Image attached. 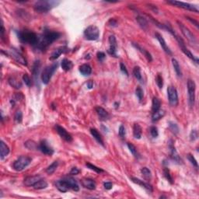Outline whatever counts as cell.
Segmentation results:
<instances>
[{
  "label": "cell",
  "mask_w": 199,
  "mask_h": 199,
  "mask_svg": "<svg viewBox=\"0 0 199 199\" xmlns=\"http://www.w3.org/2000/svg\"><path fill=\"white\" fill-rule=\"evenodd\" d=\"M61 34L57 31H50L48 29H44L41 35L38 36V40L37 44L34 45L35 48L38 51H45L48 46H50L54 41L59 38Z\"/></svg>",
  "instance_id": "1"
},
{
  "label": "cell",
  "mask_w": 199,
  "mask_h": 199,
  "mask_svg": "<svg viewBox=\"0 0 199 199\" xmlns=\"http://www.w3.org/2000/svg\"><path fill=\"white\" fill-rule=\"evenodd\" d=\"M18 38L20 41L24 44H28L34 46L38 40V36L33 31L29 30H24L18 32Z\"/></svg>",
  "instance_id": "2"
},
{
  "label": "cell",
  "mask_w": 199,
  "mask_h": 199,
  "mask_svg": "<svg viewBox=\"0 0 199 199\" xmlns=\"http://www.w3.org/2000/svg\"><path fill=\"white\" fill-rule=\"evenodd\" d=\"M58 3L59 2H55V1H44V0L38 1L34 4V9L38 13H47Z\"/></svg>",
  "instance_id": "3"
},
{
  "label": "cell",
  "mask_w": 199,
  "mask_h": 199,
  "mask_svg": "<svg viewBox=\"0 0 199 199\" xmlns=\"http://www.w3.org/2000/svg\"><path fill=\"white\" fill-rule=\"evenodd\" d=\"M58 62H54L51 65H49L47 66L45 69H44L43 72L41 73V81L44 84H48V83L50 82L51 76L54 74V73L55 72V70L58 68Z\"/></svg>",
  "instance_id": "4"
},
{
  "label": "cell",
  "mask_w": 199,
  "mask_h": 199,
  "mask_svg": "<svg viewBox=\"0 0 199 199\" xmlns=\"http://www.w3.org/2000/svg\"><path fill=\"white\" fill-rule=\"evenodd\" d=\"M31 163V158L27 156H21L13 163V169L16 171L24 170Z\"/></svg>",
  "instance_id": "5"
},
{
  "label": "cell",
  "mask_w": 199,
  "mask_h": 199,
  "mask_svg": "<svg viewBox=\"0 0 199 199\" xmlns=\"http://www.w3.org/2000/svg\"><path fill=\"white\" fill-rule=\"evenodd\" d=\"M100 36V31L98 27L94 25L88 27L84 31V37L88 41H96Z\"/></svg>",
  "instance_id": "6"
},
{
  "label": "cell",
  "mask_w": 199,
  "mask_h": 199,
  "mask_svg": "<svg viewBox=\"0 0 199 199\" xmlns=\"http://www.w3.org/2000/svg\"><path fill=\"white\" fill-rule=\"evenodd\" d=\"M167 95H168V99L170 104L172 107H176L178 105V91L176 90L175 87L170 86L167 89Z\"/></svg>",
  "instance_id": "7"
},
{
  "label": "cell",
  "mask_w": 199,
  "mask_h": 199,
  "mask_svg": "<svg viewBox=\"0 0 199 199\" xmlns=\"http://www.w3.org/2000/svg\"><path fill=\"white\" fill-rule=\"evenodd\" d=\"M195 83L193 80H188V91L189 104L191 107H194V101H195Z\"/></svg>",
  "instance_id": "8"
},
{
  "label": "cell",
  "mask_w": 199,
  "mask_h": 199,
  "mask_svg": "<svg viewBox=\"0 0 199 199\" xmlns=\"http://www.w3.org/2000/svg\"><path fill=\"white\" fill-rule=\"evenodd\" d=\"M178 25H179V27L180 29H181V32H182L184 36L187 38V40L190 43L193 44L197 43V40H196L195 37H194V35L192 34L191 31L188 27H185V26L182 23H181V22L178 21Z\"/></svg>",
  "instance_id": "9"
},
{
  "label": "cell",
  "mask_w": 199,
  "mask_h": 199,
  "mask_svg": "<svg viewBox=\"0 0 199 199\" xmlns=\"http://www.w3.org/2000/svg\"><path fill=\"white\" fill-rule=\"evenodd\" d=\"M167 2L169 4H172V5H176L178 7L182 8V9L193 11V12H195V13H198V8H197V6L195 5H193V4L179 2V1H167Z\"/></svg>",
  "instance_id": "10"
},
{
  "label": "cell",
  "mask_w": 199,
  "mask_h": 199,
  "mask_svg": "<svg viewBox=\"0 0 199 199\" xmlns=\"http://www.w3.org/2000/svg\"><path fill=\"white\" fill-rule=\"evenodd\" d=\"M175 38L177 39V41H178V44H179V46L181 47L182 51H183V52L184 53V54H186L187 56L189 58H191V59L193 62H194L195 63H197V64L198 63V58H195V57L193 55V54H192V53L190 51H189L188 49L187 48L186 46H185L184 42V41L182 40V38H181L180 37H178V35H176Z\"/></svg>",
  "instance_id": "11"
},
{
  "label": "cell",
  "mask_w": 199,
  "mask_h": 199,
  "mask_svg": "<svg viewBox=\"0 0 199 199\" xmlns=\"http://www.w3.org/2000/svg\"><path fill=\"white\" fill-rule=\"evenodd\" d=\"M9 55H10L15 61L18 62V63L21 64V65H27V61L25 58V57L15 48H11L9 51Z\"/></svg>",
  "instance_id": "12"
},
{
  "label": "cell",
  "mask_w": 199,
  "mask_h": 199,
  "mask_svg": "<svg viewBox=\"0 0 199 199\" xmlns=\"http://www.w3.org/2000/svg\"><path fill=\"white\" fill-rule=\"evenodd\" d=\"M39 150L41 151L44 154L47 155V156H51L54 153V149L52 147L49 145L46 140H42L39 144Z\"/></svg>",
  "instance_id": "13"
},
{
  "label": "cell",
  "mask_w": 199,
  "mask_h": 199,
  "mask_svg": "<svg viewBox=\"0 0 199 199\" xmlns=\"http://www.w3.org/2000/svg\"><path fill=\"white\" fill-rule=\"evenodd\" d=\"M55 129H56V131L58 133V135H59L61 136V138L63 139L65 141L68 142H71L73 141V137H72V135L64 129L63 127L56 125H55Z\"/></svg>",
  "instance_id": "14"
},
{
  "label": "cell",
  "mask_w": 199,
  "mask_h": 199,
  "mask_svg": "<svg viewBox=\"0 0 199 199\" xmlns=\"http://www.w3.org/2000/svg\"><path fill=\"white\" fill-rule=\"evenodd\" d=\"M109 43H110V48L107 51L108 53L112 56L118 57V55H117V47H118L117 40H116V38L114 35L109 37Z\"/></svg>",
  "instance_id": "15"
},
{
  "label": "cell",
  "mask_w": 199,
  "mask_h": 199,
  "mask_svg": "<svg viewBox=\"0 0 199 199\" xmlns=\"http://www.w3.org/2000/svg\"><path fill=\"white\" fill-rule=\"evenodd\" d=\"M155 36H156V39H157L158 41H159V44H160V46H161L162 48L163 49V51L167 53V54H172V52H171L170 49L169 48V47L167 46V43L165 41L164 38H163V36H162L160 34H159V33H156V34H155Z\"/></svg>",
  "instance_id": "16"
},
{
  "label": "cell",
  "mask_w": 199,
  "mask_h": 199,
  "mask_svg": "<svg viewBox=\"0 0 199 199\" xmlns=\"http://www.w3.org/2000/svg\"><path fill=\"white\" fill-rule=\"evenodd\" d=\"M41 179V176L40 175L31 176V177H27V178H26L25 179H24V183L27 187L34 186L38 181H39Z\"/></svg>",
  "instance_id": "17"
},
{
  "label": "cell",
  "mask_w": 199,
  "mask_h": 199,
  "mask_svg": "<svg viewBox=\"0 0 199 199\" xmlns=\"http://www.w3.org/2000/svg\"><path fill=\"white\" fill-rule=\"evenodd\" d=\"M63 180L65 181V184H67L68 188L69 189H72V190L75 191H78L80 190V187H79L78 183H77V181L75 179L72 178H66Z\"/></svg>",
  "instance_id": "18"
},
{
  "label": "cell",
  "mask_w": 199,
  "mask_h": 199,
  "mask_svg": "<svg viewBox=\"0 0 199 199\" xmlns=\"http://www.w3.org/2000/svg\"><path fill=\"white\" fill-rule=\"evenodd\" d=\"M82 184L84 188L89 190H95L96 187V184L94 180L90 179V178H84L82 180Z\"/></svg>",
  "instance_id": "19"
},
{
  "label": "cell",
  "mask_w": 199,
  "mask_h": 199,
  "mask_svg": "<svg viewBox=\"0 0 199 199\" xmlns=\"http://www.w3.org/2000/svg\"><path fill=\"white\" fill-rule=\"evenodd\" d=\"M170 157H171V159H172L174 161H175L176 163H182V159H181V158L180 157L179 154L178 153V152L176 150L175 147H174V145H173L172 143H170Z\"/></svg>",
  "instance_id": "20"
},
{
  "label": "cell",
  "mask_w": 199,
  "mask_h": 199,
  "mask_svg": "<svg viewBox=\"0 0 199 199\" xmlns=\"http://www.w3.org/2000/svg\"><path fill=\"white\" fill-rule=\"evenodd\" d=\"M131 180L132 181V182H134L135 184H137L140 185V186H142V188H144L145 189V190H147L149 192H152V185L149 184L148 183H145V182H144L143 181H141V180L138 179V178H131Z\"/></svg>",
  "instance_id": "21"
},
{
  "label": "cell",
  "mask_w": 199,
  "mask_h": 199,
  "mask_svg": "<svg viewBox=\"0 0 199 199\" xmlns=\"http://www.w3.org/2000/svg\"><path fill=\"white\" fill-rule=\"evenodd\" d=\"M68 51V48L66 47H60L58 48L55 49L51 54V57H50V60H55L58 58L63 53Z\"/></svg>",
  "instance_id": "22"
},
{
  "label": "cell",
  "mask_w": 199,
  "mask_h": 199,
  "mask_svg": "<svg viewBox=\"0 0 199 199\" xmlns=\"http://www.w3.org/2000/svg\"><path fill=\"white\" fill-rule=\"evenodd\" d=\"M132 45L134 46V47H135L137 50H139V51L140 52L142 53V54H144V56H145V58H147V60H148V62H152V55H151L150 53L148 52L147 50H145V49H144L143 47H142L141 46H140L139 44H138L133 43V44H132Z\"/></svg>",
  "instance_id": "23"
},
{
  "label": "cell",
  "mask_w": 199,
  "mask_h": 199,
  "mask_svg": "<svg viewBox=\"0 0 199 199\" xmlns=\"http://www.w3.org/2000/svg\"><path fill=\"white\" fill-rule=\"evenodd\" d=\"M9 153V146L3 141H1V144H0V157H1V159H3L5 156H7Z\"/></svg>",
  "instance_id": "24"
},
{
  "label": "cell",
  "mask_w": 199,
  "mask_h": 199,
  "mask_svg": "<svg viewBox=\"0 0 199 199\" xmlns=\"http://www.w3.org/2000/svg\"><path fill=\"white\" fill-rule=\"evenodd\" d=\"M9 85L11 86H13L15 89H20L22 87V83L20 81V80H18L17 78L14 77V76H10L8 80Z\"/></svg>",
  "instance_id": "25"
},
{
  "label": "cell",
  "mask_w": 199,
  "mask_h": 199,
  "mask_svg": "<svg viewBox=\"0 0 199 199\" xmlns=\"http://www.w3.org/2000/svg\"><path fill=\"white\" fill-rule=\"evenodd\" d=\"M40 68H41V62L39 60H37V61H35L34 65H33V69H32L33 76L34 77L36 82L38 81V75H39V73H40Z\"/></svg>",
  "instance_id": "26"
},
{
  "label": "cell",
  "mask_w": 199,
  "mask_h": 199,
  "mask_svg": "<svg viewBox=\"0 0 199 199\" xmlns=\"http://www.w3.org/2000/svg\"><path fill=\"white\" fill-rule=\"evenodd\" d=\"M96 111L97 113V114L99 115V117L100 118V120H107L109 118V114L107 112V110L103 109V107H96Z\"/></svg>",
  "instance_id": "27"
},
{
  "label": "cell",
  "mask_w": 199,
  "mask_h": 199,
  "mask_svg": "<svg viewBox=\"0 0 199 199\" xmlns=\"http://www.w3.org/2000/svg\"><path fill=\"white\" fill-rule=\"evenodd\" d=\"M55 186H56L57 189H58L59 191L62 192V193H65V192L68 191L69 189L63 179L57 181L56 183H55Z\"/></svg>",
  "instance_id": "28"
},
{
  "label": "cell",
  "mask_w": 199,
  "mask_h": 199,
  "mask_svg": "<svg viewBox=\"0 0 199 199\" xmlns=\"http://www.w3.org/2000/svg\"><path fill=\"white\" fill-rule=\"evenodd\" d=\"M80 72L82 75L85 76H90L92 73V68L88 64H83L80 67Z\"/></svg>",
  "instance_id": "29"
},
{
  "label": "cell",
  "mask_w": 199,
  "mask_h": 199,
  "mask_svg": "<svg viewBox=\"0 0 199 199\" xmlns=\"http://www.w3.org/2000/svg\"><path fill=\"white\" fill-rule=\"evenodd\" d=\"M165 114H166V113H165L164 110H161V109L156 110V111L152 113V121H153V122H156V121H159V120H160L162 118L164 117Z\"/></svg>",
  "instance_id": "30"
},
{
  "label": "cell",
  "mask_w": 199,
  "mask_h": 199,
  "mask_svg": "<svg viewBox=\"0 0 199 199\" xmlns=\"http://www.w3.org/2000/svg\"><path fill=\"white\" fill-rule=\"evenodd\" d=\"M142 128L139 124H135L133 126V135L134 137L137 139H140L142 137Z\"/></svg>",
  "instance_id": "31"
},
{
  "label": "cell",
  "mask_w": 199,
  "mask_h": 199,
  "mask_svg": "<svg viewBox=\"0 0 199 199\" xmlns=\"http://www.w3.org/2000/svg\"><path fill=\"white\" fill-rule=\"evenodd\" d=\"M61 65H62V69L67 72V71H69L72 68H73V62H71L70 60L67 59V58H64V59L62 61Z\"/></svg>",
  "instance_id": "32"
},
{
  "label": "cell",
  "mask_w": 199,
  "mask_h": 199,
  "mask_svg": "<svg viewBox=\"0 0 199 199\" xmlns=\"http://www.w3.org/2000/svg\"><path fill=\"white\" fill-rule=\"evenodd\" d=\"M90 132H91V134H92V135L93 136V138H94L95 139H96V141H97L100 144V145H103V139H102L100 134L99 132H98V131L96 130V129H90Z\"/></svg>",
  "instance_id": "33"
},
{
  "label": "cell",
  "mask_w": 199,
  "mask_h": 199,
  "mask_svg": "<svg viewBox=\"0 0 199 199\" xmlns=\"http://www.w3.org/2000/svg\"><path fill=\"white\" fill-rule=\"evenodd\" d=\"M172 64L173 66H174V71L176 72L178 76L181 77V76H182V71H181V66H180V64L178 60L175 59V58H172Z\"/></svg>",
  "instance_id": "34"
},
{
  "label": "cell",
  "mask_w": 199,
  "mask_h": 199,
  "mask_svg": "<svg viewBox=\"0 0 199 199\" xmlns=\"http://www.w3.org/2000/svg\"><path fill=\"white\" fill-rule=\"evenodd\" d=\"M34 188L35 190H41V189H45L47 187V183L44 180H40L38 181L34 185Z\"/></svg>",
  "instance_id": "35"
},
{
  "label": "cell",
  "mask_w": 199,
  "mask_h": 199,
  "mask_svg": "<svg viewBox=\"0 0 199 199\" xmlns=\"http://www.w3.org/2000/svg\"><path fill=\"white\" fill-rule=\"evenodd\" d=\"M160 106H161V102L158 99L157 97L152 98V113L156 111V110L160 109Z\"/></svg>",
  "instance_id": "36"
},
{
  "label": "cell",
  "mask_w": 199,
  "mask_h": 199,
  "mask_svg": "<svg viewBox=\"0 0 199 199\" xmlns=\"http://www.w3.org/2000/svg\"><path fill=\"white\" fill-rule=\"evenodd\" d=\"M136 20H137V22L140 25V27H141L142 28H143V29H146L147 27H148V22H147L146 19L142 17V16H137V17H136Z\"/></svg>",
  "instance_id": "37"
},
{
  "label": "cell",
  "mask_w": 199,
  "mask_h": 199,
  "mask_svg": "<svg viewBox=\"0 0 199 199\" xmlns=\"http://www.w3.org/2000/svg\"><path fill=\"white\" fill-rule=\"evenodd\" d=\"M25 146L27 147L28 149H31V150H34V149L39 148V145H37V143L33 141V140H28V141L26 142Z\"/></svg>",
  "instance_id": "38"
},
{
  "label": "cell",
  "mask_w": 199,
  "mask_h": 199,
  "mask_svg": "<svg viewBox=\"0 0 199 199\" xmlns=\"http://www.w3.org/2000/svg\"><path fill=\"white\" fill-rule=\"evenodd\" d=\"M58 161H54L51 163L49 167H47V168L46 169V172L48 174H52L56 170V169L58 168Z\"/></svg>",
  "instance_id": "39"
},
{
  "label": "cell",
  "mask_w": 199,
  "mask_h": 199,
  "mask_svg": "<svg viewBox=\"0 0 199 199\" xmlns=\"http://www.w3.org/2000/svg\"><path fill=\"white\" fill-rule=\"evenodd\" d=\"M141 173L145 179L150 180L151 178H152V174H151V171L148 170L147 167H143V168H142Z\"/></svg>",
  "instance_id": "40"
},
{
  "label": "cell",
  "mask_w": 199,
  "mask_h": 199,
  "mask_svg": "<svg viewBox=\"0 0 199 199\" xmlns=\"http://www.w3.org/2000/svg\"><path fill=\"white\" fill-rule=\"evenodd\" d=\"M133 75H134L135 77L139 81L142 82V77L141 69H140V68L139 67V66H135V67L134 68V69H133Z\"/></svg>",
  "instance_id": "41"
},
{
  "label": "cell",
  "mask_w": 199,
  "mask_h": 199,
  "mask_svg": "<svg viewBox=\"0 0 199 199\" xmlns=\"http://www.w3.org/2000/svg\"><path fill=\"white\" fill-rule=\"evenodd\" d=\"M163 174H164V177L166 178V179H167L171 184H174V179H173L172 176L170 174V170H169L168 168H164V170H163Z\"/></svg>",
  "instance_id": "42"
},
{
  "label": "cell",
  "mask_w": 199,
  "mask_h": 199,
  "mask_svg": "<svg viewBox=\"0 0 199 199\" xmlns=\"http://www.w3.org/2000/svg\"><path fill=\"white\" fill-rule=\"evenodd\" d=\"M169 129L174 135L178 134V132H179V128H178V125L174 122H171V121L169 122Z\"/></svg>",
  "instance_id": "43"
},
{
  "label": "cell",
  "mask_w": 199,
  "mask_h": 199,
  "mask_svg": "<svg viewBox=\"0 0 199 199\" xmlns=\"http://www.w3.org/2000/svg\"><path fill=\"white\" fill-rule=\"evenodd\" d=\"M86 167H88V168H90V170H93V171H95V172L98 173V174H100V173L104 172V170H102L101 168L96 167V166L91 164V163H86Z\"/></svg>",
  "instance_id": "44"
},
{
  "label": "cell",
  "mask_w": 199,
  "mask_h": 199,
  "mask_svg": "<svg viewBox=\"0 0 199 199\" xmlns=\"http://www.w3.org/2000/svg\"><path fill=\"white\" fill-rule=\"evenodd\" d=\"M128 147H129V150H130V152H132L133 156H135V157H139V153H138L137 152V149H136L135 146L133 144H132V143H128Z\"/></svg>",
  "instance_id": "45"
},
{
  "label": "cell",
  "mask_w": 199,
  "mask_h": 199,
  "mask_svg": "<svg viewBox=\"0 0 199 199\" xmlns=\"http://www.w3.org/2000/svg\"><path fill=\"white\" fill-rule=\"evenodd\" d=\"M14 120L16 123H21L23 120V113L21 110H17L14 115Z\"/></svg>",
  "instance_id": "46"
},
{
  "label": "cell",
  "mask_w": 199,
  "mask_h": 199,
  "mask_svg": "<svg viewBox=\"0 0 199 199\" xmlns=\"http://www.w3.org/2000/svg\"><path fill=\"white\" fill-rule=\"evenodd\" d=\"M156 84H157V86H159V89L163 88V77H162L161 74H159H159L156 76Z\"/></svg>",
  "instance_id": "47"
},
{
  "label": "cell",
  "mask_w": 199,
  "mask_h": 199,
  "mask_svg": "<svg viewBox=\"0 0 199 199\" xmlns=\"http://www.w3.org/2000/svg\"><path fill=\"white\" fill-rule=\"evenodd\" d=\"M135 94H136V96H137V97L139 98V101H142V98H143V96H144V93H143V90H142L141 87L139 86L136 88Z\"/></svg>",
  "instance_id": "48"
},
{
  "label": "cell",
  "mask_w": 199,
  "mask_h": 199,
  "mask_svg": "<svg viewBox=\"0 0 199 199\" xmlns=\"http://www.w3.org/2000/svg\"><path fill=\"white\" fill-rule=\"evenodd\" d=\"M23 99H24V95L22 94L21 93H16V94L13 96V98L12 99L11 102H13V103H15V102H18Z\"/></svg>",
  "instance_id": "49"
},
{
  "label": "cell",
  "mask_w": 199,
  "mask_h": 199,
  "mask_svg": "<svg viewBox=\"0 0 199 199\" xmlns=\"http://www.w3.org/2000/svg\"><path fill=\"white\" fill-rule=\"evenodd\" d=\"M188 159L189 161L191 162V163L193 166H194L196 168H197V167H198V164H197V160H196L195 158H194V156H192L191 154H188Z\"/></svg>",
  "instance_id": "50"
},
{
  "label": "cell",
  "mask_w": 199,
  "mask_h": 199,
  "mask_svg": "<svg viewBox=\"0 0 199 199\" xmlns=\"http://www.w3.org/2000/svg\"><path fill=\"white\" fill-rule=\"evenodd\" d=\"M150 134L152 135V138H156L159 135V132H158V129L156 127L152 126L150 128Z\"/></svg>",
  "instance_id": "51"
},
{
  "label": "cell",
  "mask_w": 199,
  "mask_h": 199,
  "mask_svg": "<svg viewBox=\"0 0 199 199\" xmlns=\"http://www.w3.org/2000/svg\"><path fill=\"white\" fill-rule=\"evenodd\" d=\"M23 81L25 83V84L27 86H31V80L30 78V76L27 74H24L23 76Z\"/></svg>",
  "instance_id": "52"
},
{
  "label": "cell",
  "mask_w": 199,
  "mask_h": 199,
  "mask_svg": "<svg viewBox=\"0 0 199 199\" xmlns=\"http://www.w3.org/2000/svg\"><path fill=\"white\" fill-rule=\"evenodd\" d=\"M190 138L191 141H194L197 139V132L196 130H192L191 132Z\"/></svg>",
  "instance_id": "53"
},
{
  "label": "cell",
  "mask_w": 199,
  "mask_h": 199,
  "mask_svg": "<svg viewBox=\"0 0 199 199\" xmlns=\"http://www.w3.org/2000/svg\"><path fill=\"white\" fill-rule=\"evenodd\" d=\"M120 69H121V71L124 73V74L126 75L127 76H129V72H128V70H127L126 66L125 65V64L121 62V63L120 64Z\"/></svg>",
  "instance_id": "54"
},
{
  "label": "cell",
  "mask_w": 199,
  "mask_h": 199,
  "mask_svg": "<svg viewBox=\"0 0 199 199\" xmlns=\"http://www.w3.org/2000/svg\"><path fill=\"white\" fill-rule=\"evenodd\" d=\"M119 135L121 136V138H125V134H126V132H125V127L123 125H121L119 128Z\"/></svg>",
  "instance_id": "55"
},
{
  "label": "cell",
  "mask_w": 199,
  "mask_h": 199,
  "mask_svg": "<svg viewBox=\"0 0 199 199\" xmlns=\"http://www.w3.org/2000/svg\"><path fill=\"white\" fill-rule=\"evenodd\" d=\"M96 56H97V58L100 62H103V60H104L105 57H106V55H105L104 53L102 52V51H99V52H97Z\"/></svg>",
  "instance_id": "56"
},
{
  "label": "cell",
  "mask_w": 199,
  "mask_h": 199,
  "mask_svg": "<svg viewBox=\"0 0 199 199\" xmlns=\"http://www.w3.org/2000/svg\"><path fill=\"white\" fill-rule=\"evenodd\" d=\"M103 186H104L105 189H107V190H110V189L112 188L113 187V184L111 182H105L103 184Z\"/></svg>",
  "instance_id": "57"
},
{
  "label": "cell",
  "mask_w": 199,
  "mask_h": 199,
  "mask_svg": "<svg viewBox=\"0 0 199 199\" xmlns=\"http://www.w3.org/2000/svg\"><path fill=\"white\" fill-rule=\"evenodd\" d=\"M79 173H80V170L76 167H73L70 171L71 175H77V174H79Z\"/></svg>",
  "instance_id": "58"
},
{
  "label": "cell",
  "mask_w": 199,
  "mask_h": 199,
  "mask_svg": "<svg viewBox=\"0 0 199 199\" xmlns=\"http://www.w3.org/2000/svg\"><path fill=\"white\" fill-rule=\"evenodd\" d=\"M186 18L188 19V20H189V21H191V23H192V24H194V25H195V27H197V28H198V23H197L196 20H192L191 17H189V16H186Z\"/></svg>",
  "instance_id": "59"
},
{
  "label": "cell",
  "mask_w": 199,
  "mask_h": 199,
  "mask_svg": "<svg viewBox=\"0 0 199 199\" xmlns=\"http://www.w3.org/2000/svg\"><path fill=\"white\" fill-rule=\"evenodd\" d=\"M4 34H5V28H4L3 24H2V25H1V38L3 40L4 39Z\"/></svg>",
  "instance_id": "60"
},
{
  "label": "cell",
  "mask_w": 199,
  "mask_h": 199,
  "mask_svg": "<svg viewBox=\"0 0 199 199\" xmlns=\"http://www.w3.org/2000/svg\"><path fill=\"white\" fill-rule=\"evenodd\" d=\"M87 87L89 89H92L93 87V82L92 80H90V81L87 82Z\"/></svg>",
  "instance_id": "61"
},
{
  "label": "cell",
  "mask_w": 199,
  "mask_h": 199,
  "mask_svg": "<svg viewBox=\"0 0 199 199\" xmlns=\"http://www.w3.org/2000/svg\"><path fill=\"white\" fill-rule=\"evenodd\" d=\"M109 24H110V26H116L117 25V21L114 19H110V21H109Z\"/></svg>",
  "instance_id": "62"
}]
</instances>
